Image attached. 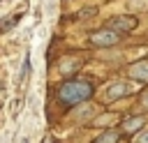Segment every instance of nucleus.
Here are the masks:
<instances>
[{
    "label": "nucleus",
    "instance_id": "nucleus-8",
    "mask_svg": "<svg viewBox=\"0 0 148 143\" xmlns=\"http://www.w3.org/2000/svg\"><path fill=\"white\" fill-rule=\"evenodd\" d=\"M141 122H143L141 118H130V120L125 122V129H130V131H132V129H136V127H141Z\"/></svg>",
    "mask_w": 148,
    "mask_h": 143
},
{
    "label": "nucleus",
    "instance_id": "nucleus-2",
    "mask_svg": "<svg viewBox=\"0 0 148 143\" xmlns=\"http://www.w3.org/2000/svg\"><path fill=\"white\" fill-rule=\"evenodd\" d=\"M134 25H136V18H132V16H116V18L109 21V30H123V32H127Z\"/></svg>",
    "mask_w": 148,
    "mask_h": 143
},
{
    "label": "nucleus",
    "instance_id": "nucleus-10",
    "mask_svg": "<svg viewBox=\"0 0 148 143\" xmlns=\"http://www.w3.org/2000/svg\"><path fill=\"white\" fill-rule=\"evenodd\" d=\"M143 106H146V108H148V92H146V95H143Z\"/></svg>",
    "mask_w": 148,
    "mask_h": 143
},
{
    "label": "nucleus",
    "instance_id": "nucleus-6",
    "mask_svg": "<svg viewBox=\"0 0 148 143\" xmlns=\"http://www.w3.org/2000/svg\"><path fill=\"white\" fill-rule=\"evenodd\" d=\"M116 141H118V131L116 129H111V131H106V134H102L97 138V143H116Z\"/></svg>",
    "mask_w": 148,
    "mask_h": 143
},
{
    "label": "nucleus",
    "instance_id": "nucleus-5",
    "mask_svg": "<svg viewBox=\"0 0 148 143\" xmlns=\"http://www.w3.org/2000/svg\"><path fill=\"white\" fill-rule=\"evenodd\" d=\"M18 18H21V12H18V14H14L12 18H9V16L0 18V32H5V30H9V28H14V25L18 23Z\"/></svg>",
    "mask_w": 148,
    "mask_h": 143
},
{
    "label": "nucleus",
    "instance_id": "nucleus-1",
    "mask_svg": "<svg viewBox=\"0 0 148 143\" xmlns=\"http://www.w3.org/2000/svg\"><path fill=\"white\" fill-rule=\"evenodd\" d=\"M90 95H92V85L86 81H72V83L60 85V90H58V99L65 106H74V104L88 99Z\"/></svg>",
    "mask_w": 148,
    "mask_h": 143
},
{
    "label": "nucleus",
    "instance_id": "nucleus-9",
    "mask_svg": "<svg viewBox=\"0 0 148 143\" xmlns=\"http://www.w3.org/2000/svg\"><path fill=\"white\" fill-rule=\"evenodd\" d=\"M134 143H148V131H146V134H141V136H136V138H134Z\"/></svg>",
    "mask_w": 148,
    "mask_h": 143
},
{
    "label": "nucleus",
    "instance_id": "nucleus-7",
    "mask_svg": "<svg viewBox=\"0 0 148 143\" xmlns=\"http://www.w3.org/2000/svg\"><path fill=\"white\" fill-rule=\"evenodd\" d=\"M127 92V85L125 83H113V88L109 90V97L113 99V97H118V95H125Z\"/></svg>",
    "mask_w": 148,
    "mask_h": 143
},
{
    "label": "nucleus",
    "instance_id": "nucleus-3",
    "mask_svg": "<svg viewBox=\"0 0 148 143\" xmlns=\"http://www.w3.org/2000/svg\"><path fill=\"white\" fill-rule=\"evenodd\" d=\"M92 42L99 44V46H111V44L118 42V35L111 32V30H102V32H95V35H92Z\"/></svg>",
    "mask_w": 148,
    "mask_h": 143
},
{
    "label": "nucleus",
    "instance_id": "nucleus-4",
    "mask_svg": "<svg viewBox=\"0 0 148 143\" xmlns=\"http://www.w3.org/2000/svg\"><path fill=\"white\" fill-rule=\"evenodd\" d=\"M130 74H132L134 78H148V62H136V65L130 69Z\"/></svg>",
    "mask_w": 148,
    "mask_h": 143
}]
</instances>
